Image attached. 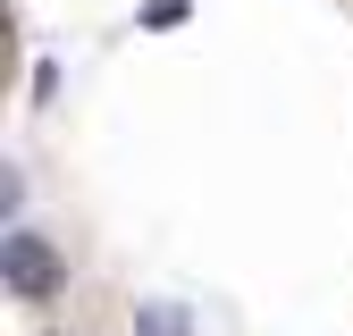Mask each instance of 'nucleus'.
Instances as JSON below:
<instances>
[{"mask_svg":"<svg viewBox=\"0 0 353 336\" xmlns=\"http://www.w3.org/2000/svg\"><path fill=\"white\" fill-rule=\"evenodd\" d=\"M135 336H194L185 303H135Z\"/></svg>","mask_w":353,"mask_h":336,"instance_id":"nucleus-2","label":"nucleus"},{"mask_svg":"<svg viewBox=\"0 0 353 336\" xmlns=\"http://www.w3.org/2000/svg\"><path fill=\"white\" fill-rule=\"evenodd\" d=\"M176 17H185V0H152L143 9V25H176Z\"/></svg>","mask_w":353,"mask_h":336,"instance_id":"nucleus-3","label":"nucleus"},{"mask_svg":"<svg viewBox=\"0 0 353 336\" xmlns=\"http://www.w3.org/2000/svg\"><path fill=\"white\" fill-rule=\"evenodd\" d=\"M0 269H9V294H26V303H51L59 294V244L51 235H34V227H17L9 235V252H0Z\"/></svg>","mask_w":353,"mask_h":336,"instance_id":"nucleus-1","label":"nucleus"}]
</instances>
